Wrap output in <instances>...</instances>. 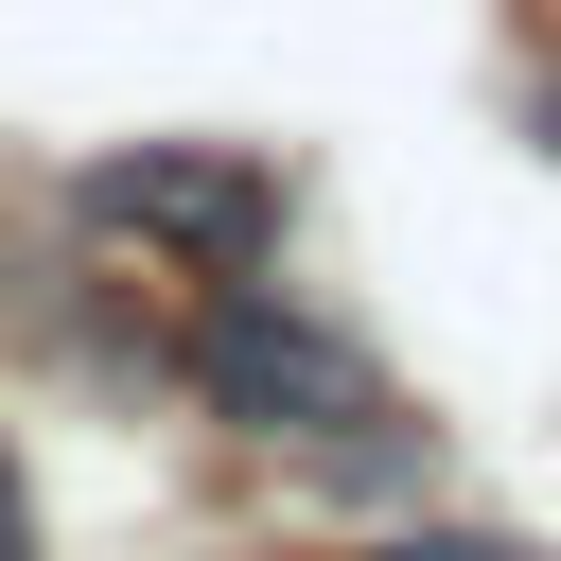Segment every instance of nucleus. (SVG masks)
<instances>
[{
    "label": "nucleus",
    "mask_w": 561,
    "mask_h": 561,
    "mask_svg": "<svg viewBox=\"0 0 561 561\" xmlns=\"http://www.w3.org/2000/svg\"><path fill=\"white\" fill-rule=\"evenodd\" d=\"M193 386H210V421H245V438H298V456H333V473H368L386 456V368L316 316V298H280V280H228L210 316H193Z\"/></svg>",
    "instance_id": "f257e3e1"
},
{
    "label": "nucleus",
    "mask_w": 561,
    "mask_h": 561,
    "mask_svg": "<svg viewBox=\"0 0 561 561\" xmlns=\"http://www.w3.org/2000/svg\"><path fill=\"white\" fill-rule=\"evenodd\" d=\"M88 228L105 245H158L193 280H245L280 245V175L228 158V140H123V158H88Z\"/></svg>",
    "instance_id": "f03ea898"
},
{
    "label": "nucleus",
    "mask_w": 561,
    "mask_h": 561,
    "mask_svg": "<svg viewBox=\"0 0 561 561\" xmlns=\"http://www.w3.org/2000/svg\"><path fill=\"white\" fill-rule=\"evenodd\" d=\"M368 561H526V543H491V526H403V543H368Z\"/></svg>",
    "instance_id": "7ed1b4c3"
},
{
    "label": "nucleus",
    "mask_w": 561,
    "mask_h": 561,
    "mask_svg": "<svg viewBox=\"0 0 561 561\" xmlns=\"http://www.w3.org/2000/svg\"><path fill=\"white\" fill-rule=\"evenodd\" d=\"M0 561H35V508H18V473H0Z\"/></svg>",
    "instance_id": "20e7f679"
}]
</instances>
